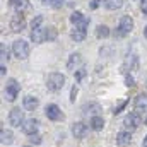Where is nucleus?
Instances as JSON below:
<instances>
[{"label":"nucleus","instance_id":"1","mask_svg":"<svg viewBox=\"0 0 147 147\" xmlns=\"http://www.w3.org/2000/svg\"><path fill=\"white\" fill-rule=\"evenodd\" d=\"M134 26H135L134 19H132L130 16H123V17L120 19L118 28L113 31V36H115V38H125V36H128V34L134 31Z\"/></svg>","mask_w":147,"mask_h":147},{"label":"nucleus","instance_id":"2","mask_svg":"<svg viewBox=\"0 0 147 147\" xmlns=\"http://www.w3.org/2000/svg\"><path fill=\"white\" fill-rule=\"evenodd\" d=\"M65 86V75L60 72H51L46 77V89L51 92H58L62 91Z\"/></svg>","mask_w":147,"mask_h":147},{"label":"nucleus","instance_id":"3","mask_svg":"<svg viewBox=\"0 0 147 147\" xmlns=\"http://www.w3.org/2000/svg\"><path fill=\"white\" fill-rule=\"evenodd\" d=\"M12 53L19 60H26L29 57V43L24 39H16L12 43Z\"/></svg>","mask_w":147,"mask_h":147},{"label":"nucleus","instance_id":"4","mask_svg":"<svg viewBox=\"0 0 147 147\" xmlns=\"http://www.w3.org/2000/svg\"><path fill=\"white\" fill-rule=\"evenodd\" d=\"M140 123H142V118H140V113H137V111H130L123 118V127L128 132H135L140 127Z\"/></svg>","mask_w":147,"mask_h":147},{"label":"nucleus","instance_id":"5","mask_svg":"<svg viewBox=\"0 0 147 147\" xmlns=\"http://www.w3.org/2000/svg\"><path fill=\"white\" fill-rule=\"evenodd\" d=\"M7 120H9V125L12 128H21L24 125V121H26L24 111L21 110V108H12L10 113H9V116H7Z\"/></svg>","mask_w":147,"mask_h":147},{"label":"nucleus","instance_id":"6","mask_svg":"<svg viewBox=\"0 0 147 147\" xmlns=\"http://www.w3.org/2000/svg\"><path fill=\"white\" fill-rule=\"evenodd\" d=\"M45 116L48 120H51V121H62V120H65L63 111L60 110V106L55 105V103H50V105L45 106Z\"/></svg>","mask_w":147,"mask_h":147},{"label":"nucleus","instance_id":"7","mask_svg":"<svg viewBox=\"0 0 147 147\" xmlns=\"http://www.w3.org/2000/svg\"><path fill=\"white\" fill-rule=\"evenodd\" d=\"M19 92H21V84L16 79H9L7 80V86H5V99L12 103V101L17 99Z\"/></svg>","mask_w":147,"mask_h":147},{"label":"nucleus","instance_id":"8","mask_svg":"<svg viewBox=\"0 0 147 147\" xmlns=\"http://www.w3.org/2000/svg\"><path fill=\"white\" fill-rule=\"evenodd\" d=\"M89 128L84 121H74L72 127H70V134H72L75 139H84L87 134H89Z\"/></svg>","mask_w":147,"mask_h":147},{"label":"nucleus","instance_id":"9","mask_svg":"<svg viewBox=\"0 0 147 147\" xmlns=\"http://www.w3.org/2000/svg\"><path fill=\"white\" fill-rule=\"evenodd\" d=\"M21 130H22V134H26L28 137L38 134V130H39V120H38V118H28V120L24 121V125L21 127Z\"/></svg>","mask_w":147,"mask_h":147},{"label":"nucleus","instance_id":"10","mask_svg":"<svg viewBox=\"0 0 147 147\" xmlns=\"http://www.w3.org/2000/svg\"><path fill=\"white\" fill-rule=\"evenodd\" d=\"M24 28H26V17L22 16V12H17L16 16H12V19H10V29L14 33H21V31H24Z\"/></svg>","mask_w":147,"mask_h":147},{"label":"nucleus","instance_id":"11","mask_svg":"<svg viewBox=\"0 0 147 147\" xmlns=\"http://www.w3.org/2000/svg\"><path fill=\"white\" fill-rule=\"evenodd\" d=\"M134 108L137 113H147V94L146 92H140V94H137L135 96V99H134Z\"/></svg>","mask_w":147,"mask_h":147},{"label":"nucleus","instance_id":"12","mask_svg":"<svg viewBox=\"0 0 147 147\" xmlns=\"http://www.w3.org/2000/svg\"><path fill=\"white\" fill-rule=\"evenodd\" d=\"M116 146L118 147H127L132 144V132H128V130H121V132H118L116 134Z\"/></svg>","mask_w":147,"mask_h":147},{"label":"nucleus","instance_id":"13","mask_svg":"<svg viewBox=\"0 0 147 147\" xmlns=\"http://www.w3.org/2000/svg\"><path fill=\"white\" fill-rule=\"evenodd\" d=\"M101 111V105L99 103H94V101H89V103H84L82 105V113L84 115H91V116H98Z\"/></svg>","mask_w":147,"mask_h":147},{"label":"nucleus","instance_id":"14","mask_svg":"<svg viewBox=\"0 0 147 147\" xmlns=\"http://www.w3.org/2000/svg\"><path fill=\"white\" fill-rule=\"evenodd\" d=\"M79 65H82V57L80 53H72L69 57V62H67V69L70 72H77L79 70Z\"/></svg>","mask_w":147,"mask_h":147},{"label":"nucleus","instance_id":"15","mask_svg":"<svg viewBox=\"0 0 147 147\" xmlns=\"http://www.w3.org/2000/svg\"><path fill=\"white\" fill-rule=\"evenodd\" d=\"M22 106H24V110H28V111H34L38 106H39V99H38L36 96L28 94V96H24V99H22Z\"/></svg>","mask_w":147,"mask_h":147},{"label":"nucleus","instance_id":"16","mask_svg":"<svg viewBox=\"0 0 147 147\" xmlns=\"http://www.w3.org/2000/svg\"><path fill=\"white\" fill-rule=\"evenodd\" d=\"M0 142H2V146L14 144V132L12 130H7L5 127H2L0 128Z\"/></svg>","mask_w":147,"mask_h":147},{"label":"nucleus","instance_id":"17","mask_svg":"<svg viewBox=\"0 0 147 147\" xmlns=\"http://www.w3.org/2000/svg\"><path fill=\"white\" fill-rule=\"evenodd\" d=\"M89 127H91V130H94V132H101L103 128H105V118L103 116H91V120H89Z\"/></svg>","mask_w":147,"mask_h":147},{"label":"nucleus","instance_id":"18","mask_svg":"<svg viewBox=\"0 0 147 147\" xmlns=\"http://www.w3.org/2000/svg\"><path fill=\"white\" fill-rule=\"evenodd\" d=\"M86 34H87V31H86V29H80V28L74 26L72 33H70V38H72L75 43H80V41H84V39H86Z\"/></svg>","mask_w":147,"mask_h":147},{"label":"nucleus","instance_id":"19","mask_svg":"<svg viewBox=\"0 0 147 147\" xmlns=\"http://www.w3.org/2000/svg\"><path fill=\"white\" fill-rule=\"evenodd\" d=\"M45 31H46V28H39V29H34V31H31V41L33 43H43V41H46L45 39Z\"/></svg>","mask_w":147,"mask_h":147},{"label":"nucleus","instance_id":"20","mask_svg":"<svg viewBox=\"0 0 147 147\" xmlns=\"http://www.w3.org/2000/svg\"><path fill=\"white\" fill-rule=\"evenodd\" d=\"M10 5L17 10V12H22L29 7V0H10Z\"/></svg>","mask_w":147,"mask_h":147},{"label":"nucleus","instance_id":"21","mask_svg":"<svg viewBox=\"0 0 147 147\" xmlns=\"http://www.w3.org/2000/svg\"><path fill=\"white\" fill-rule=\"evenodd\" d=\"M110 34H111V31L106 24H99V26L96 28V36L99 38V39H105V38H108Z\"/></svg>","mask_w":147,"mask_h":147},{"label":"nucleus","instance_id":"22","mask_svg":"<svg viewBox=\"0 0 147 147\" xmlns=\"http://www.w3.org/2000/svg\"><path fill=\"white\" fill-rule=\"evenodd\" d=\"M103 3L110 10H118V9L123 7V0H103Z\"/></svg>","mask_w":147,"mask_h":147},{"label":"nucleus","instance_id":"23","mask_svg":"<svg viewBox=\"0 0 147 147\" xmlns=\"http://www.w3.org/2000/svg\"><path fill=\"white\" fill-rule=\"evenodd\" d=\"M57 36H58L57 28H55V26H48L46 31H45V39H46V41H55Z\"/></svg>","mask_w":147,"mask_h":147},{"label":"nucleus","instance_id":"24","mask_svg":"<svg viewBox=\"0 0 147 147\" xmlns=\"http://www.w3.org/2000/svg\"><path fill=\"white\" fill-rule=\"evenodd\" d=\"M86 19V16L80 12V10H75V12H72V16H70V22H72L74 26H77V24H80L82 21Z\"/></svg>","mask_w":147,"mask_h":147},{"label":"nucleus","instance_id":"25","mask_svg":"<svg viewBox=\"0 0 147 147\" xmlns=\"http://www.w3.org/2000/svg\"><path fill=\"white\" fill-rule=\"evenodd\" d=\"M127 105H128V99H125V101H121V103H118V105H116V106L113 108V111H111V113H113L115 116H116V115H120L121 111H123L125 108H127Z\"/></svg>","mask_w":147,"mask_h":147},{"label":"nucleus","instance_id":"26","mask_svg":"<svg viewBox=\"0 0 147 147\" xmlns=\"http://www.w3.org/2000/svg\"><path fill=\"white\" fill-rule=\"evenodd\" d=\"M43 144V137L39 134H34L29 137V146H41Z\"/></svg>","mask_w":147,"mask_h":147},{"label":"nucleus","instance_id":"27","mask_svg":"<svg viewBox=\"0 0 147 147\" xmlns=\"http://www.w3.org/2000/svg\"><path fill=\"white\" fill-rule=\"evenodd\" d=\"M41 24H43V16H36V17L31 21V29H33V31H34V29H39Z\"/></svg>","mask_w":147,"mask_h":147},{"label":"nucleus","instance_id":"28","mask_svg":"<svg viewBox=\"0 0 147 147\" xmlns=\"http://www.w3.org/2000/svg\"><path fill=\"white\" fill-rule=\"evenodd\" d=\"M0 55H2V60H9L10 58V53H9V48L2 43V46H0Z\"/></svg>","mask_w":147,"mask_h":147},{"label":"nucleus","instance_id":"29","mask_svg":"<svg viewBox=\"0 0 147 147\" xmlns=\"http://www.w3.org/2000/svg\"><path fill=\"white\" fill-rule=\"evenodd\" d=\"M63 2H65V0H48L46 3H48L50 7H53V9H62V7H63Z\"/></svg>","mask_w":147,"mask_h":147},{"label":"nucleus","instance_id":"30","mask_svg":"<svg viewBox=\"0 0 147 147\" xmlns=\"http://www.w3.org/2000/svg\"><path fill=\"white\" fill-rule=\"evenodd\" d=\"M77 94H79V86L77 84H74L72 86V89H70V103H75V98H77Z\"/></svg>","mask_w":147,"mask_h":147},{"label":"nucleus","instance_id":"31","mask_svg":"<svg viewBox=\"0 0 147 147\" xmlns=\"http://www.w3.org/2000/svg\"><path fill=\"white\" fill-rule=\"evenodd\" d=\"M125 86H127V87H134V86H135V79H134V75L125 74Z\"/></svg>","mask_w":147,"mask_h":147},{"label":"nucleus","instance_id":"32","mask_svg":"<svg viewBox=\"0 0 147 147\" xmlns=\"http://www.w3.org/2000/svg\"><path fill=\"white\" fill-rule=\"evenodd\" d=\"M74 74H75V80H77V82H80V80L86 77V69H84V67H80L77 72H74Z\"/></svg>","mask_w":147,"mask_h":147},{"label":"nucleus","instance_id":"33","mask_svg":"<svg viewBox=\"0 0 147 147\" xmlns=\"http://www.w3.org/2000/svg\"><path fill=\"white\" fill-rule=\"evenodd\" d=\"M101 2H103V0H91V3H89V9H92V10H94V9H98Z\"/></svg>","mask_w":147,"mask_h":147},{"label":"nucleus","instance_id":"34","mask_svg":"<svg viewBox=\"0 0 147 147\" xmlns=\"http://www.w3.org/2000/svg\"><path fill=\"white\" fill-rule=\"evenodd\" d=\"M7 74V67H5V63H2L0 65V75H5Z\"/></svg>","mask_w":147,"mask_h":147},{"label":"nucleus","instance_id":"35","mask_svg":"<svg viewBox=\"0 0 147 147\" xmlns=\"http://www.w3.org/2000/svg\"><path fill=\"white\" fill-rule=\"evenodd\" d=\"M142 12L147 16V3H142Z\"/></svg>","mask_w":147,"mask_h":147},{"label":"nucleus","instance_id":"36","mask_svg":"<svg viewBox=\"0 0 147 147\" xmlns=\"http://www.w3.org/2000/svg\"><path fill=\"white\" fill-rule=\"evenodd\" d=\"M142 121H144V125H146V127H147V113H146V115H144V118H142Z\"/></svg>","mask_w":147,"mask_h":147},{"label":"nucleus","instance_id":"37","mask_svg":"<svg viewBox=\"0 0 147 147\" xmlns=\"http://www.w3.org/2000/svg\"><path fill=\"white\" fill-rule=\"evenodd\" d=\"M142 147H147V135L144 137V142H142Z\"/></svg>","mask_w":147,"mask_h":147},{"label":"nucleus","instance_id":"38","mask_svg":"<svg viewBox=\"0 0 147 147\" xmlns=\"http://www.w3.org/2000/svg\"><path fill=\"white\" fill-rule=\"evenodd\" d=\"M144 36L147 38V26H146V28H144Z\"/></svg>","mask_w":147,"mask_h":147},{"label":"nucleus","instance_id":"39","mask_svg":"<svg viewBox=\"0 0 147 147\" xmlns=\"http://www.w3.org/2000/svg\"><path fill=\"white\" fill-rule=\"evenodd\" d=\"M22 147H34V146H22Z\"/></svg>","mask_w":147,"mask_h":147},{"label":"nucleus","instance_id":"40","mask_svg":"<svg viewBox=\"0 0 147 147\" xmlns=\"http://www.w3.org/2000/svg\"><path fill=\"white\" fill-rule=\"evenodd\" d=\"M43 2H45V3H46V2H48V0H43Z\"/></svg>","mask_w":147,"mask_h":147},{"label":"nucleus","instance_id":"41","mask_svg":"<svg viewBox=\"0 0 147 147\" xmlns=\"http://www.w3.org/2000/svg\"><path fill=\"white\" fill-rule=\"evenodd\" d=\"M146 86H147V80H146Z\"/></svg>","mask_w":147,"mask_h":147}]
</instances>
